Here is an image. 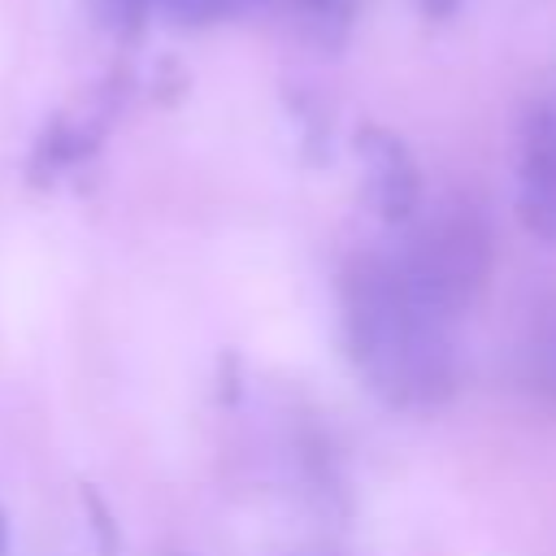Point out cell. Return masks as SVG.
I'll return each instance as SVG.
<instances>
[{
  "label": "cell",
  "instance_id": "cell-1",
  "mask_svg": "<svg viewBox=\"0 0 556 556\" xmlns=\"http://www.w3.org/2000/svg\"><path fill=\"white\" fill-rule=\"evenodd\" d=\"M343 352L361 382L400 413H430L456 395V321L395 274L387 252H356L339 274Z\"/></svg>",
  "mask_w": 556,
  "mask_h": 556
},
{
  "label": "cell",
  "instance_id": "cell-2",
  "mask_svg": "<svg viewBox=\"0 0 556 556\" xmlns=\"http://www.w3.org/2000/svg\"><path fill=\"white\" fill-rule=\"evenodd\" d=\"M387 256L417 300H426L447 321H460L491 278V222L473 200L447 195L430 208L421 204L404 222V243Z\"/></svg>",
  "mask_w": 556,
  "mask_h": 556
},
{
  "label": "cell",
  "instance_id": "cell-3",
  "mask_svg": "<svg viewBox=\"0 0 556 556\" xmlns=\"http://www.w3.org/2000/svg\"><path fill=\"white\" fill-rule=\"evenodd\" d=\"M513 204L534 239L556 243V100L526 104L517 122Z\"/></svg>",
  "mask_w": 556,
  "mask_h": 556
},
{
  "label": "cell",
  "instance_id": "cell-4",
  "mask_svg": "<svg viewBox=\"0 0 556 556\" xmlns=\"http://www.w3.org/2000/svg\"><path fill=\"white\" fill-rule=\"evenodd\" d=\"M352 148H356L361 195H365L369 213L387 226H404L421 208V169H417L408 143L395 130L365 122L356 130Z\"/></svg>",
  "mask_w": 556,
  "mask_h": 556
},
{
  "label": "cell",
  "instance_id": "cell-5",
  "mask_svg": "<svg viewBox=\"0 0 556 556\" xmlns=\"http://www.w3.org/2000/svg\"><path fill=\"white\" fill-rule=\"evenodd\" d=\"M517 374L526 391L556 404V291L543 295L517 334Z\"/></svg>",
  "mask_w": 556,
  "mask_h": 556
},
{
  "label": "cell",
  "instance_id": "cell-6",
  "mask_svg": "<svg viewBox=\"0 0 556 556\" xmlns=\"http://www.w3.org/2000/svg\"><path fill=\"white\" fill-rule=\"evenodd\" d=\"M256 4L282 9L295 22V30L321 48H339L356 17V0H256Z\"/></svg>",
  "mask_w": 556,
  "mask_h": 556
},
{
  "label": "cell",
  "instance_id": "cell-7",
  "mask_svg": "<svg viewBox=\"0 0 556 556\" xmlns=\"http://www.w3.org/2000/svg\"><path fill=\"white\" fill-rule=\"evenodd\" d=\"M256 9V0H152V13H165L174 26H213Z\"/></svg>",
  "mask_w": 556,
  "mask_h": 556
},
{
  "label": "cell",
  "instance_id": "cell-8",
  "mask_svg": "<svg viewBox=\"0 0 556 556\" xmlns=\"http://www.w3.org/2000/svg\"><path fill=\"white\" fill-rule=\"evenodd\" d=\"M87 4H91L96 22L104 30H113V35H122V39L139 35L148 13H152V0H87Z\"/></svg>",
  "mask_w": 556,
  "mask_h": 556
},
{
  "label": "cell",
  "instance_id": "cell-9",
  "mask_svg": "<svg viewBox=\"0 0 556 556\" xmlns=\"http://www.w3.org/2000/svg\"><path fill=\"white\" fill-rule=\"evenodd\" d=\"M413 4H417V13L426 22H447V17L460 13V0H413Z\"/></svg>",
  "mask_w": 556,
  "mask_h": 556
},
{
  "label": "cell",
  "instance_id": "cell-10",
  "mask_svg": "<svg viewBox=\"0 0 556 556\" xmlns=\"http://www.w3.org/2000/svg\"><path fill=\"white\" fill-rule=\"evenodd\" d=\"M9 552V521H4V513H0V556Z\"/></svg>",
  "mask_w": 556,
  "mask_h": 556
}]
</instances>
